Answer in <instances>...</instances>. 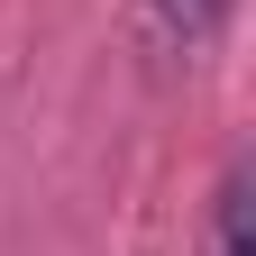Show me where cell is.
Masks as SVG:
<instances>
[{
    "mask_svg": "<svg viewBox=\"0 0 256 256\" xmlns=\"http://www.w3.org/2000/svg\"><path fill=\"white\" fill-rule=\"evenodd\" d=\"M238 0H138V46L156 64H202Z\"/></svg>",
    "mask_w": 256,
    "mask_h": 256,
    "instance_id": "1",
    "label": "cell"
},
{
    "mask_svg": "<svg viewBox=\"0 0 256 256\" xmlns=\"http://www.w3.org/2000/svg\"><path fill=\"white\" fill-rule=\"evenodd\" d=\"M247 202H256V174L229 165L210 192V229H202V256H256V229H247Z\"/></svg>",
    "mask_w": 256,
    "mask_h": 256,
    "instance_id": "2",
    "label": "cell"
}]
</instances>
